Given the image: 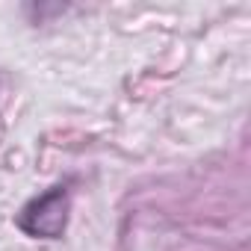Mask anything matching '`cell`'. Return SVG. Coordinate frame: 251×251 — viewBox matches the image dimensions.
<instances>
[{
    "instance_id": "obj_1",
    "label": "cell",
    "mask_w": 251,
    "mask_h": 251,
    "mask_svg": "<svg viewBox=\"0 0 251 251\" xmlns=\"http://www.w3.org/2000/svg\"><path fill=\"white\" fill-rule=\"evenodd\" d=\"M68 189L65 186H50L48 192L36 195L27 201L15 219V225L36 239H59L68 227Z\"/></svg>"
}]
</instances>
